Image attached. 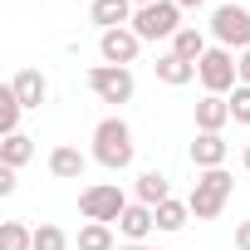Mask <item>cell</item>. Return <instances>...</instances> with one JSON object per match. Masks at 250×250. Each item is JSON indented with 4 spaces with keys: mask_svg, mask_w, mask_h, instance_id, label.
Wrapping results in <instances>:
<instances>
[{
    "mask_svg": "<svg viewBox=\"0 0 250 250\" xmlns=\"http://www.w3.org/2000/svg\"><path fill=\"white\" fill-rule=\"evenodd\" d=\"M152 69H157V79H162L167 88H187V83L196 79V64H187V59H177V54H162Z\"/></svg>",
    "mask_w": 250,
    "mask_h": 250,
    "instance_id": "9a60e30c",
    "label": "cell"
},
{
    "mask_svg": "<svg viewBox=\"0 0 250 250\" xmlns=\"http://www.w3.org/2000/svg\"><path fill=\"white\" fill-rule=\"evenodd\" d=\"M88 88L103 98V103H128L138 93V79L133 69H118V64H93L88 69Z\"/></svg>",
    "mask_w": 250,
    "mask_h": 250,
    "instance_id": "8992f818",
    "label": "cell"
},
{
    "mask_svg": "<svg viewBox=\"0 0 250 250\" xmlns=\"http://www.w3.org/2000/svg\"><path fill=\"white\" fill-rule=\"evenodd\" d=\"M235 74H240V83H250V49L235 54Z\"/></svg>",
    "mask_w": 250,
    "mask_h": 250,
    "instance_id": "484cf974",
    "label": "cell"
},
{
    "mask_svg": "<svg viewBox=\"0 0 250 250\" xmlns=\"http://www.w3.org/2000/svg\"><path fill=\"white\" fill-rule=\"evenodd\" d=\"M196 79H201L206 93H235V83H240V74H235V54L221 49V44L206 49L201 64H196Z\"/></svg>",
    "mask_w": 250,
    "mask_h": 250,
    "instance_id": "277c9868",
    "label": "cell"
},
{
    "mask_svg": "<svg viewBox=\"0 0 250 250\" xmlns=\"http://www.w3.org/2000/svg\"><path fill=\"white\" fill-rule=\"evenodd\" d=\"M230 118H235V123H250V83H235V93H230Z\"/></svg>",
    "mask_w": 250,
    "mask_h": 250,
    "instance_id": "cb8c5ba5",
    "label": "cell"
},
{
    "mask_svg": "<svg viewBox=\"0 0 250 250\" xmlns=\"http://www.w3.org/2000/svg\"><path fill=\"white\" fill-rule=\"evenodd\" d=\"M79 250H118V240H113V226H103V221H88V226L79 230Z\"/></svg>",
    "mask_w": 250,
    "mask_h": 250,
    "instance_id": "44dd1931",
    "label": "cell"
},
{
    "mask_svg": "<svg viewBox=\"0 0 250 250\" xmlns=\"http://www.w3.org/2000/svg\"><path fill=\"white\" fill-rule=\"evenodd\" d=\"M138 49H143V40L133 35V25H123V30H103V35H98V54H103V64L128 69V64L138 59Z\"/></svg>",
    "mask_w": 250,
    "mask_h": 250,
    "instance_id": "ba28073f",
    "label": "cell"
},
{
    "mask_svg": "<svg viewBox=\"0 0 250 250\" xmlns=\"http://www.w3.org/2000/svg\"><path fill=\"white\" fill-rule=\"evenodd\" d=\"M10 88H15V98H20L25 108H40V103L49 98V83H44L40 69H20V74L10 79Z\"/></svg>",
    "mask_w": 250,
    "mask_h": 250,
    "instance_id": "4fadbf2b",
    "label": "cell"
},
{
    "mask_svg": "<svg viewBox=\"0 0 250 250\" xmlns=\"http://www.w3.org/2000/svg\"><path fill=\"white\" fill-rule=\"evenodd\" d=\"M230 191H235V177H230L226 167H216V172H201V177H196V187H191L187 206H191V216H196V221H216V216L226 211Z\"/></svg>",
    "mask_w": 250,
    "mask_h": 250,
    "instance_id": "7a4b0ae2",
    "label": "cell"
},
{
    "mask_svg": "<svg viewBox=\"0 0 250 250\" xmlns=\"http://www.w3.org/2000/svg\"><path fill=\"white\" fill-rule=\"evenodd\" d=\"M88 5H93V0H88Z\"/></svg>",
    "mask_w": 250,
    "mask_h": 250,
    "instance_id": "1f68e13d",
    "label": "cell"
},
{
    "mask_svg": "<svg viewBox=\"0 0 250 250\" xmlns=\"http://www.w3.org/2000/svg\"><path fill=\"white\" fill-rule=\"evenodd\" d=\"M172 54L187 59V64H201V54H206V35L191 30V25H182V30L172 35Z\"/></svg>",
    "mask_w": 250,
    "mask_h": 250,
    "instance_id": "2e32d148",
    "label": "cell"
},
{
    "mask_svg": "<svg viewBox=\"0 0 250 250\" xmlns=\"http://www.w3.org/2000/svg\"><path fill=\"white\" fill-rule=\"evenodd\" d=\"M79 211H83V221H103V226H113L123 211H128V201H123V191H118L113 182H98V187L79 191Z\"/></svg>",
    "mask_w": 250,
    "mask_h": 250,
    "instance_id": "52a82bcc",
    "label": "cell"
},
{
    "mask_svg": "<svg viewBox=\"0 0 250 250\" xmlns=\"http://www.w3.org/2000/svg\"><path fill=\"white\" fill-rule=\"evenodd\" d=\"M211 35H216L221 49H230V54L240 49V54H245V49H250V10H245V5H221V10L211 15Z\"/></svg>",
    "mask_w": 250,
    "mask_h": 250,
    "instance_id": "5b68a950",
    "label": "cell"
},
{
    "mask_svg": "<svg viewBox=\"0 0 250 250\" xmlns=\"http://www.w3.org/2000/svg\"><path fill=\"white\" fill-rule=\"evenodd\" d=\"M226 123H230V98L206 93V98L196 103V133H221Z\"/></svg>",
    "mask_w": 250,
    "mask_h": 250,
    "instance_id": "7c38bea8",
    "label": "cell"
},
{
    "mask_svg": "<svg viewBox=\"0 0 250 250\" xmlns=\"http://www.w3.org/2000/svg\"><path fill=\"white\" fill-rule=\"evenodd\" d=\"M177 5H182V10H201V5H206V0H177Z\"/></svg>",
    "mask_w": 250,
    "mask_h": 250,
    "instance_id": "83f0119b",
    "label": "cell"
},
{
    "mask_svg": "<svg viewBox=\"0 0 250 250\" xmlns=\"http://www.w3.org/2000/svg\"><path fill=\"white\" fill-rule=\"evenodd\" d=\"M0 250H35V230L25 221H5L0 226Z\"/></svg>",
    "mask_w": 250,
    "mask_h": 250,
    "instance_id": "7402d4cb",
    "label": "cell"
},
{
    "mask_svg": "<svg viewBox=\"0 0 250 250\" xmlns=\"http://www.w3.org/2000/svg\"><path fill=\"white\" fill-rule=\"evenodd\" d=\"M88 15H93V25H103V30H123V25H133L138 5H133V0H93Z\"/></svg>",
    "mask_w": 250,
    "mask_h": 250,
    "instance_id": "8fae6325",
    "label": "cell"
},
{
    "mask_svg": "<svg viewBox=\"0 0 250 250\" xmlns=\"http://www.w3.org/2000/svg\"><path fill=\"white\" fill-rule=\"evenodd\" d=\"M152 216H157V230H182V226H187V216H191V206H187V201H177V196H167Z\"/></svg>",
    "mask_w": 250,
    "mask_h": 250,
    "instance_id": "ffe728a7",
    "label": "cell"
},
{
    "mask_svg": "<svg viewBox=\"0 0 250 250\" xmlns=\"http://www.w3.org/2000/svg\"><path fill=\"white\" fill-rule=\"evenodd\" d=\"M83 167H88V157H83L79 147H69V143L49 152V172H54L59 182H79V177H83Z\"/></svg>",
    "mask_w": 250,
    "mask_h": 250,
    "instance_id": "5bb4252c",
    "label": "cell"
},
{
    "mask_svg": "<svg viewBox=\"0 0 250 250\" xmlns=\"http://www.w3.org/2000/svg\"><path fill=\"white\" fill-rule=\"evenodd\" d=\"M226 138L221 133H196V143H191V162H196V172H216V167H226Z\"/></svg>",
    "mask_w": 250,
    "mask_h": 250,
    "instance_id": "30bf717a",
    "label": "cell"
},
{
    "mask_svg": "<svg viewBox=\"0 0 250 250\" xmlns=\"http://www.w3.org/2000/svg\"><path fill=\"white\" fill-rule=\"evenodd\" d=\"M133 128L123 118H103L98 128H93V162L108 167V172H123V167H133Z\"/></svg>",
    "mask_w": 250,
    "mask_h": 250,
    "instance_id": "6da1fadb",
    "label": "cell"
},
{
    "mask_svg": "<svg viewBox=\"0 0 250 250\" xmlns=\"http://www.w3.org/2000/svg\"><path fill=\"white\" fill-rule=\"evenodd\" d=\"M240 167H245V172H250V147H245V157H240Z\"/></svg>",
    "mask_w": 250,
    "mask_h": 250,
    "instance_id": "f1b7e54d",
    "label": "cell"
},
{
    "mask_svg": "<svg viewBox=\"0 0 250 250\" xmlns=\"http://www.w3.org/2000/svg\"><path fill=\"white\" fill-rule=\"evenodd\" d=\"M235 250H250V221L235 226Z\"/></svg>",
    "mask_w": 250,
    "mask_h": 250,
    "instance_id": "4316f807",
    "label": "cell"
},
{
    "mask_svg": "<svg viewBox=\"0 0 250 250\" xmlns=\"http://www.w3.org/2000/svg\"><path fill=\"white\" fill-rule=\"evenodd\" d=\"M147 250H152V245H147Z\"/></svg>",
    "mask_w": 250,
    "mask_h": 250,
    "instance_id": "d6a6232c",
    "label": "cell"
},
{
    "mask_svg": "<svg viewBox=\"0 0 250 250\" xmlns=\"http://www.w3.org/2000/svg\"><path fill=\"white\" fill-rule=\"evenodd\" d=\"M30 157H35V143H30L25 133H15V138H5V143H0V167H15V172H20Z\"/></svg>",
    "mask_w": 250,
    "mask_h": 250,
    "instance_id": "ac0fdd59",
    "label": "cell"
},
{
    "mask_svg": "<svg viewBox=\"0 0 250 250\" xmlns=\"http://www.w3.org/2000/svg\"><path fill=\"white\" fill-rule=\"evenodd\" d=\"M20 113H25V103L15 98V88L5 83V88H0V133H5V138H15L20 133Z\"/></svg>",
    "mask_w": 250,
    "mask_h": 250,
    "instance_id": "d6986e66",
    "label": "cell"
},
{
    "mask_svg": "<svg viewBox=\"0 0 250 250\" xmlns=\"http://www.w3.org/2000/svg\"><path fill=\"white\" fill-rule=\"evenodd\" d=\"M15 187H20L15 182V167H0V196H15Z\"/></svg>",
    "mask_w": 250,
    "mask_h": 250,
    "instance_id": "d4e9b609",
    "label": "cell"
},
{
    "mask_svg": "<svg viewBox=\"0 0 250 250\" xmlns=\"http://www.w3.org/2000/svg\"><path fill=\"white\" fill-rule=\"evenodd\" d=\"M118 250H147V245H118Z\"/></svg>",
    "mask_w": 250,
    "mask_h": 250,
    "instance_id": "4dcf8cb0",
    "label": "cell"
},
{
    "mask_svg": "<svg viewBox=\"0 0 250 250\" xmlns=\"http://www.w3.org/2000/svg\"><path fill=\"white\" fill-rule=\"evenodd\" d=\"M167 196H172V187H167V177H162V172H143V177H138V201H143V206H152V211H157Z\"/></svg>",
    "mask_w": 250,
    "mask_h": 250,
    "instance_id": "e0dca14e",
    "label": "cell"
},
{
    "mask_svg": "<svg viewBox=\"0 0 250 250\" xmlns=\"http://www.w3.org/2000/svg\"><path fill=\"white\" fill-rule=\"evenodd\" d=\"M152 226H157V216H152V206H143V201H133L128 211L118 216V235L128 240V245H143V240L152 235Z\"/></svg>",
    "mask_w": 250,
    "mask_h": 250,
    "instance_id": "9c48e42d",
    "label": "cell"
},
{
    "mask_svg": "<svg viewBox=\"0 0 250 250\" xmlns=\"http://www.w3.org/2000/svg\"><path fill=\"white\" fill-rule=\"evenodd\" d=\"M182 30V5L177 0H157V5H143L133 15V35L147 44V40H172Z\"/></svg>",
    "mask_w": 250,
    "mask_h": 250,
    "instance_id": "3957f363",
    "label": "cell"
},
{
    "mask_svg": "<svg viewBox=\"0 0 250 250\" xmlns=\"http://www.w3.org/2000/svg\"><path fill=\"white\" fill-rule=\"evenodd\" d=\"M35 250H69V235L59 226H35Z\"/></svg>",
    "mask_w": 250,
    "mask_h": 250,
    "instance_id": "603a6c76",
    "label": "cell"
},
{
    "mask_svg": "<svg viewBox=\"0 0 250 250\" xmlns=\"http://www.w3.org/2000/svg\"><path fill=\"white\" fill-rule=\"evenodd\" d=\"M133 5H138V10H143V5H157V0H133Z\"/></svg>",
    "mask_w": 250,
    "mask_h": 250,
    "instance_id": "f546056e",
    "label": "cell"
}]
</instances>
